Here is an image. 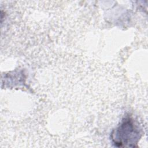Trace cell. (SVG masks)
I'll list each match as a JSON object with an SVG mask.
<instances>
[{
    "instance_id": "obj_1",
    "label": "cell",
    "mask_w": 148,
    "mask_h": 148,
    "mask_svg": "<svg viewBox=\"0 0 148 148\" xmlns=\"http://www.w3.org/2000/svg\"><path fill=\"white\" fill-rule=\"evenodd\" d=\"M131 122L125 121L117 130L113 139L117 146H131L133 144L134 134H137Z\"/></svg>"
}]
</instances>
